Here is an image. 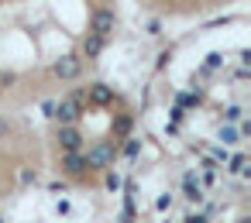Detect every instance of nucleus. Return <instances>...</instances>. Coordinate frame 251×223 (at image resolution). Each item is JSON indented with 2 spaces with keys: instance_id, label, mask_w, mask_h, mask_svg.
Returning <instances> with one entry per match:
<instances>
[{
  "instance_id": "nucleus-1",
  "label": "nucleus",
  "mask_w": 251,
  "mask_h": 223,
  "mask_svg": "<svg viewBox=\"0 0 251 223\" xmlns=\"http://www.w3.org/2000/svg\"><path fill=\"white\" fill-rule=\"evenodd\" d=\"M83 158H86V168H107V165H114V158H117V144H114V141H100V144H93Z\"/></svg>"
},
{
  "instance_id": "nucleus-2",
  "label": "nucleus",
  "mask_w": 251,
  "mask_h": 223,
  "mask_svg": "<svg viewBox=\"0 0 251 223\" xmlns=\"http://www.w3.org/2000/svg\"><path fill=\"white\" fill-rule=\"evenodd\" d=\"M52 117L59 120V127H76V124H79V117H83V103H79L76 96H69V100L55 103Z\"/></svg>"
},
{
  "instance_id": "nucleus-3",
  "label": "nucleus",
  "mask_w": 251,
  "mask_h": 223,
  "mask_svg": "<svg viewBox=\"0 0 251 223\" xmlns=\"http://www.w3.org/2000/svg\"><path fill=\"white\" fill-rule=\"evenodd\" d=\"M114 24H117L114 11H110V7H100V11H93V18H90V35H97V38L107 42V35L114 31Z\"/></svg>"
},
{
  "instance_id": "nucleus-4",
  "label": "nucleus",
  "mask_w": 251,
  "mask_h": 223,
  "mask_svg": "<svg viewBox=\"0 0 251 223\" xmlns=\"http://www.w3.org/2000/svg\"><path fill=\"white\" fill-rule=\"evenodd\" d=\"M52 72H55L59 79H76V76L83 72V59H79V55H62V59L52 66Z\"/></svg>"
},
{
  "instance_id": "nucleus-5",
  "label": "nucleus",
  "mask_w": 251,
  "mask_h": 223,
  "mask_svg": "<svg viewBox=\"0 0 251 223\" xmlns=\"http://www.w3.org/2000/svg\"><path fill=\"white\" fill-rule=\"evenodd\" d=\"M83 93H86V100H90L93 107H110V103H114V89H110L107 83H93V86H86Z\"/></svg>"
},
{
  "instance_id": "nucleus-6",
  "label": "nucleus",
  "mask_w": 251,
  "mask_h": 223,
  "mask_svg": "<svg viewBox=\"0 0 251 223\" xmlns=\"http://www.w3.org/2000/svg\"><path fill=\"white\" fill-rule=\"evenodd\" d=\"M55 141L62 144V151H66V155H69V151H79V148H83V134H79V127H59Z\"/></svg>"
},
{
  "instance_id": "nucleus-7",
  "label": "nucleus",
  "mask_w": 251,
  "mask_h": 223,
  "mask_svg": "<svg viewBox=\"0 0 251 223\" xmlns=\"http://www.w3.org/2000/svg\"><path fill=\"white\" fill-rule=\"evenodd\" d=\"M62 172H66V175H73V178L86 175L90 168H86V158H83V151H69V155H62Z\"/></svg>"
},
{
  "instance_id": "nucleus-8",
  "label": "nucleus",
  "mask_w": 251,
  "mask_h": 223,
  "mask_svg": "<svg viewBox=\"0 0 251 223\" xmlns=\"http://www.w3.org/2000/svg\"><path fill=\"white\" fill-rule=\"evenodd\" d=\"M100 52H103V38H97V35L83 38V55H86V59H97Z\"/></svg>"
},
{
  "instance_id": "nucleus-9",
  "label": "nucleus",
  "mask_w": 251,
  "mask_h": 223,
  "mask_svg": "<svg viewBox=\"0 0 251 223\" xmlns=\"http://www.w3.org/2000/svg\"><path fill=\"white\" fill-rule=\"evenodd\" d=\"M131 134V117L127 113H117L114 117V137H127Z\"/></svg>"
},
{
  "instance_id": "nucleus-10",
  "label": "nucleus",
  "mask_w": 251,
  "mask_h": 223,
  "mask_svg": "<svg viewBox=\"0 0 251 223\" xmlns=\"http://www.w3.org/2000/svg\"><path fill=\"white\" fill-rule=\"evenodd\" d=\"M237 137H241V134H237L230 124H227V127H220V141H224V144H237Z\"/></svg>"
},
{
  "instance_id": "nucleus-11",
  "label": "nucleus",
  "mask_w": 251,
  "mask_h": 223,
  "mask_svg": "<svg viewBox=\"0 0 251 223\" xmlns=\"http://www.w3.org/2000/svg\"><path fill=\"white\" fill-rule=\"evenodd\" d=\"M241 113H244L241 107H227V110H224V120H230V124H234V120H241Z\"/></svg>"
},
{
  "instance_id": "nucleus-12",
  "label": "nucleus",
  "mask_w": 251,
  "mask_h": 223,
  "mask_svg": "<svg viewBox=\"0 0 251 223\" xmlns=\"http://www.w3.org/2000/svg\"><path fill=\"white\" fill-rule=\"evenodd\" d=\"M7 134H11V120H7V117H0V141H4Z\"/></svg>"
},
{
  "instance_id": "nucleus-13",
  "label": "nucleus",
  "mask_w": 251,
  "mask_h": 223,
  "mask_svg": "<svg viewBox=\"0 0 251 223\" xmlns=\"http://www.w3.org/2000/svg\"><path fill=\"white\" fill-rule=\"evenodd\" d=\"M14 79H18V76H14V72H0V86H4V89H7V86H11V83H14Z\"/></svg>"
}]
</instances>
